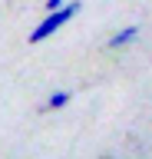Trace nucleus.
Listing matches in <instances>:
<instances>
[{
  "label": "nucleus",
  "mask_w": 152,
  "mask_h": 159,
  "mask_svg": "<svg viewBox=\"0 0 152 159\" xmlns=\"http://www.w3.org/2000/svg\"><path fill=\"white\" fill-rule=\"evenodd\" d=\"M80 10H83V3H80V0H66L60 10H46V17H43L40 23L30 30L27 43H43V40H50L53 33H60V30L66 27V23H70L76 13H80Z\"/></svg>",
  "instance_id": "obj_1"
},
{
  "label": "nucleus",
  "mask_w": 152,
  "mask_h": 159,
  "mask_svg": "<svg viewBox=\"0 0 152 159\" xmlns=\"http://www.w3.org/2000/svg\"><path fill=\"white\" fill-rule=\"evenodd\" d=\"M136 37H139V27H136V23H132V27H122L119 33H112V37L106 40V50H126Z\"/></svg>",
  "instance_id": "obj_2"
},
{
  "label": "nucleus",
  "mask_w": 152,
  "mask_h": 159,
  "mask_svg": "<svg viewBox=\"0 0 152 159\" xmlns=\"http://www.w3.org/2000/svg\"><path fill=\"white\" fill-rule=\"evenodd\" d=\"M70 99H73L70 89H56V93H50V99H46V109H63V106H70Z\"/></svg>",
  "instance_id": "obj_3"
},
{
  "label": "nucleus",
  "mask_w": 152,
  "mask_h": 159,
  "mask_svg": "<svg viewBox=\"0 0 152 159\" xmlns=\"http://www.w3.org/2000/svg\"><path fill=\"white\" fill-rule=\"evenodd\" d=\"M63 3H66V0H46V10H60Z\"/></svg>",
  "instance_id": "obj_4"
}]
</instances>
